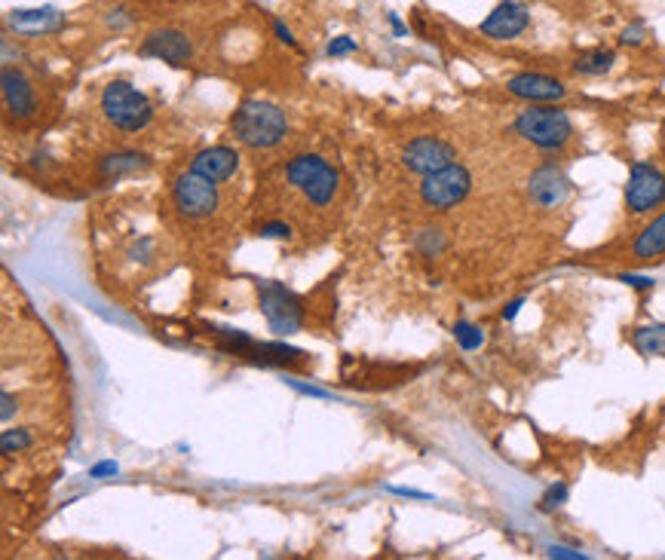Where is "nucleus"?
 Instances as JSON below:
<instances>
[{"mask_svg": "<svg viewBox=\"0 0 665 560\" xmlns=\"http://www.w3.org/2000/svg\"><path fill=\"white\" fill-rule=\"evenodd\" d=\"M616 65V53L613 49H586V53H580L577 56V62H574V71L577 74H583V77H604V74H610V68Z\"/></svg>", "mask_w": 665, "mask_h": 560, "instance_id": "19", "label": "nucleus"}, {"mask_svg": "<svg viewBox=\"0 0 665 560\" xmlns=\"http://www.w3.org/2000/svg\"><path fill=\"white\" fill-rule=\"evenodd\" d=\"M7 25L22 34H43V31H59L65 25V13L56 7H37V10H13L7 13Z\"/></svg>", "mask_w": 665, "mask_h": 560, "instance_id": "16", "label": "nucleus"}, {"mask_svg": "<svg viewBox=\"0 0 665 560\" xmlns=\"http://www.w3.org/2000/svg\"><path fill=\"white\" fill-rule=\"evenodd\" d=\"M515 132L540 150H561L574 138V123L561 108H528L515 117Z\"/></svg>", "mask_w": 665, "mask_h": 560, "instance_id": "4", "label": "nucleus"}, {"mask_svg": "<svg viewBox=\"0 0 665 560\" xmlns=\"http://www.w3.org/2000/svg\"><path fill=\"white\" fill-rule=\"evenodd\" d=\"M190 169L206 175L215 184H224V181H230L236 175V169H240V154H236L233 147H224V144L206 147V150H200V154L194 157Z\"/></svg>", "mask_w": 665, "mask_h": 560, "instance_id": "15", "label": "nucleus"}, {"mask_svg": "<svg viewBox=\"0 0 665 560\" xmlns=\"http://www.w3.org/2000/svg\"><path fill=\"white\" fill-rule=\"evenodd\" d=\"M141 56H151V59H160V62H169L175 68L187 65L190 56H194V46H190L187 34L175 31V28H163V31H154L145 37L138 49Z\"/></svg>", "mask_w": 665, "mask_h": 560, "instance_id": "12", "label": "nucleus"}, {"mask_svg": "<svg viewBox=\"0 0 665 560\" xmlns=\"http://www.w3.org/2000/svg\"><path fill=\"white\" fill-rule=\"evenodd\" d=\"M273 31H276V37H279L282 43H289V46H295V37H292V31H289V28H285V25H282L279 19L273 22Z\"/></svg>", "mask_w": 665, "mask_h": 560, "instance_id": "37", "label": "nucleus"}, {"mask_svg": "<svg viewBox=\"0 0 665 560\" xmlns=\"http://www.w3.org/2000/svg\"><path fill=\"white\" fill-rule=\"evenodd\" d=\"M454 340H457L460 349L475 352V349L485 346V331L479 325H472V322H457L454 325Z\"/></svg>", "mask_w": 665, "mask_h": 560, "instance_id": "22", "label": "nucleus"}, {"mask_svg": "<svg viewBox=\"0 0 665 560\" xmlns=\"http://www.w3.org/2000/svg\"><path fill=\"white\" fill-rule=\"evenodd\" d=\"M230 129L236 135V141H243L252 150H267L276 147L285 135H289V120H285V111L270 105V101H243L240 108L230 117Z\"/></svg>", "mask_w": 665, "mask_h": 560, "instance_id": "1", "label": "nucleus"}, {"mask_svg": "<svg viewBox=\"0 0 665 560\" xmlns=\"http://www.w3.org/2000/svg\"><path fill=\"white\" fill-rule=\"evenodd\" d=\"M289 386H292L295 392H301V395H310V398H328V392H325V389L310 386V383H301V380H289Z\"/></svg>", "mask_w": 665, "mask_h": 560, "instance_id": "32", "label": "nucleus"}, {"mask_svg": "<svg viewBox=\"0 0 665 560\" xmlns=\"http://www.w3.org/2000/svg\"><path fill=\"white\" fill-rule=\"evenodd\" d=\"M151 248H154V239H148V236H145V239H138V242L132 245V251H129V254H132V261H148Z\"/></svg>", "mask_w": 665, "mask_h": 560, "instance_id": "30", "label": "nucleus"}, {"mask_svg": "<svg viewBox=\"0 0 665 560\" xmlns=\"http://www.w3.org/2000/svg\"><path fill=\"white\" fill-rule=\"evenodd\" d=\"M567 496H570V487H567L564 481H555L552 487H546V493L540 496L537 508H540L543 515H552V512H558V508L567 502Z\"/></svg>", "mask_w": 665, "mask_h": 560, "instance_id": "23", "label": "nucleus"}, {"mask_svg": "<svg viewBox=\"0 0 665 560\" xmlns=\"http://www.w3.org/2000/svg\"><path fill=\"white\" fill-rule=\"evenodd\" d=\"M0 401H4V411H0V417H4V423H10L13 414H16V398L10 392H4V395H0Z\"/></svg>", "mask_w": 665, "mask_h": 560, "instance_id": "34", "label": "nucleus"}, {"mask_svg": "<svg viewBox=\"0 0 665 560\" xmlns=\"http://www.w3.org/2000/svg\"><path fill=\"white\" fill-rule=\"evenodd\" d=\"M662 202H665V175L647 160L632 163L626 181V209L632 215H644L659 209Z\"/></svg>", "mask_w": 665, "mask_h": 560, "instance_id": "8", "label": "nucleus"}, {"mask_svg": "<svg viewBox=\"0 0 665 560\" xmlns=\"http://www.w3.org/2000/svg\"><path fill=\"white\" fill-rule=\"evenodd\" d=\"M402 163L408 172L414 175H433L451 163H457V150L445 141V138H436V135H420L414 141H408V147L402 150Z\"/></svg>", "mask_w": 665, "mask_h": 560, "instance_id": "9", "label": "nucleus"}, {"mask_svg": "<svg viewBox=\"0 0 665 560\" xmlns=\"http://www.w3.org/2000/svg\"><path fill=\"white\" fill-rule=\"evenodd\" d=\"M172 199L184 218H209L218 209V184L194 169H187L175 178Z\"/></svg>", "mask_w": 665, "mask_h": 560, "instance_id": "7", "label": "nucleus"}, {"mask_svg": "<svg viewBox=\"0 0 665 560\" xmlns=\"http://www.w3.org/2000/svg\"><path fill=\"white\" fill-rule=\"evenodd\" d=\"M570 193H574V184H570V178L552 163L540 166L528 178V196L537 209H558V206H564Z\"/></svg>", "mask_w": 665, "mask_h": 560, "instance_id": "10", "label": "nucleus"}, {"mask_svg": "<svg viewBox=\"0 0 665 560\" xmlns=\"http://www.w3.org/2000/svg\"><path fill=\"white\" fill-rule=\"evenodd\" d=\"M635 258L641 261V264H653V261H659L662 254H665V212L659 215V218H653L644 230H641V236L635 239Z\"/></svg>", "mask_w": 665, "mask_h": 560, "instance_id": "17", "label": "nucleus"}, {"mask_svg": "<svg viewBox=\"0 0 665 560\" xmlns=\"http://www.w3.org/2000/svg\"><path fill=\"white\" fill-rule=\"evenodd\" d=\"M445 245H448V239L439 227H426L414 236V248L423 254V258H439V254L445 251Z\"/></svg>", "mask_w": 665, "mask_h": 560, "instance_id": "21", "label": "nucleus"}, {"mask_svg": "<svg viewBox=\"0 0 665 560\" xmlns=\"http://www.w3.org/2000/svg\"><path fill=\"white\" fill-rule=\"evenodd\" d=\"M120 472V466L114 463V460H105V463H95L92 469H89V478H95V481H105V478H114Z\"/></svg>", "mask_w": 665, "mask_h": 560, "instance_id": "28", "label": "nucleus"}, {"mask_svg": "<svg viewBox=\"0 0 665 560\" xmlns=\"http://www.w3.org/2000/svg\"><path fill=\"white\" fill-rule=\"evenodd\" d=\"M0 444H4V453H19V450L31 447L34 438H31L28 429H4V435H0Z\"/></svg>", "mask_w": 665, "mask_h": 560, "instance_id": "24", "label": "nucleus"}, {"mask_svg": "<svg viewBox=\"0 0 665 560\" xmlns=\"http://www.w3.org/2000/svg\"><path fill=\"white\" fill-rule=\"evenodd\" d=\"M644 37H647V28H644V22H635V25L623 28V34H620V43H626V46H638V43H644Z\"/></svg>", "mask_w": 665, "mask_h": 560, "instance_id": "27", "label": "nucleus"}, {"mask_svg": "<svg viewBox=\"0 0 665 560\" xmlns=\"http://www.w3.org/2000/svg\"><path fill=\"white\" fill-rule=\"evenodd\" d=\"M472 190V175L466 166L460 163H451L433 175H426L423 184H420V199L426 202L430 209L436 212H448L454 206H460V202L469 196Z\"/></svg>", "mask_w": 665, "mask_h": 560, "instance_id": "6", "label": "nucleus"}, {"mask_svg": "<svg viewBox=\"0 0 665 560\" xmlns=\"http://www.w3.org/2000/svg\"><path fill=\"white\" fill-rule=\"evenodd\" d=\"M151 166V160L145 154H135V150H126V154H108L99 163L102 178H123V175H135L145 172Z\"/></svg>", "mask_w": 665, "mask_h": 560, "instance_id": "18", "label": "nucleus"}, {"mask_svg": "<svg viewBox=\"0 0 665 560\" xmlns=\"http://www.w3.org/2000/svg\"><path fill=\"white\" fill-rule=\"evenodd\" d=\"M521 307H525V297H515V300H509L506 307H503V322H512V319H518Z\"/></svg>", "mask_w": 665, "mask_h": 560, "instance_id": "33", "label": "nucleus"}, {"mask_svg": "<svg viewBox=\"0 0 665 560\" xmlns=\"http://www.w3.org/2000/svg\"><path fill=\"white\" fill-rule=\"evenodd\" d=\"M261 239H292V227L285 221H267L261 224Z\"/></svg>", "mask_w": 665, "mask_h": 560, "instance_id": "26", "label": "nucleus"}, {"mask_svg": "<svg viewBox=\"0 0 665 560\" xmlns=\"http://www.w3.org/2000/svg\"><path fill=\"white\" fill-rule=\"evenodd\" d=\"M549 557H564V560H583L586 554L583 551H574V548H564V545H549L546 548Z\"/></svg>", "mask_w": 665, "mask_h": 560, "instance_id": "31", "label": "nucleus"}, {"mask_svg": "<svg viewBox=\"0 0 665 560\" xmlns=\"http://www.w3.org/2000/svg\"><path fill=\"white\" fill-rule=\"evenodd\" d=\"M531 25V13L528 7L521 4V0H503V4H497L488 19L479 25V31L491 40H515L518 34H525Z\"/></svg>", "mask_w": 665, "mask_h": 560, "instance_id": "11", "label": "nucleus"}, {"mask_svg": "<svg viewBox=\"0 0 665 560\" xmlns=\"http://www.w3.org/2000/svg\"><path fill=\"white\" fill-rule=\"evenodd\" d=\"M506 89L515 98L534 101V105H549V101H561L567 95V86L549 74H537V71H521L515 77H509Z\"/></svg>", "mask_w": 665, "mask_h": 560, "instance_id": "13", "label": "nucleus"}, {"mask_svg": "<svg viewBox=\"0 0 665 560\" xmlns=\"http://www.w3.org/2000/svg\"><path fill=\"white\" fill-rule=\"evenodd\" d=\"M285 178H289V184L307 202H313V206H328V202L338 196V187H341V175L316 154H301V157L289 160V166H285Z\"/></svg>", "mask_w": 665, "mask_h": 560, "instance_id": "3", "label": "nucleus"}, {"mask_svg": "<svg viewBox=\"0 0 665 560\" xmlns=\"http://www.w3.org/2000/svg\"><path fill=\"white\" fill-rule=\"evenodd\" d=\"M632 346L644 355V359H662V355H665V322L635 328Z\"/></svg>", "mask_w": 665, "mask_h": 560, "instance_id": "20", "label": "nucleus"}, {"mask_svg": "<svg viewBox=\"0 0 665 560\" xmlns=\"http://www.w3.org/2000/svg\"><path fill=\"white\" fill-rule=\"evenodd\" d=\"M102 114L108 117L111 126H117L123 132H138L151 123L154 105L145 92H138L126 80H114L102 92Z\"/></svg>", "mask_w": 665, "mask_h": 560, "instance_id": "2", "label": "nucleus"}, {"mask_svg": "<svg viewBox=\"0 0 665 560\" xmlns=\"http://www.w3.org/2000/svg\"><path fill=\"white\" fill-rule=\"evenodd\" d=\"M258 303H261V313H264L270 331L279 337L295 334L304 322V307H301L298 294L276 279H267L258 285Z\"/></svg>", "mask_w": 665, "mask_h": 560, "instance_id": "5", "label": "nucleus"}, {"mask_svg": "<svg viewBox=\"0 0 665 560\" xmlns=\"http://www.w3.org/2000/svg\"><path fill=\"white\" fill-rule=\"evenodd\" d=\"M390 25H393V34H396V37H408V28L402 25V19H399L396 13H390Z\"/></svg>", "mask_w": 665, "mask_h": 560, "instance_id": "38", "label": "nucleus"}, {"mask_svg": "<svg viewBox=\"0 0 665 560\" xmlns=\"http://www.w3.org/2000/svg\"><path fill=\"white\" fill-rule=\"evenodd\" d=\"M390 493H396V496H408V499H433L430 493H423V490H411V487H387Z\"/></svg>", "mask_w": 665, "mask_h": 560, "instance_id": "35", "label": "nucleus"}, {"mask_svg": "<svg viewBox=\"0 0 665 560\" xmlns=\"http://www.w3.org/2000/svg\"><path fill=\"white\" fill-rule=\"evenodd\" d=\"M356 53V40L353 37H335L328 46H325V56L328 59H341V56H353Z\"/></svg>", "mask_w": 665, "mask_h": 560, "instance_id": "25", "label": "nucleus"}, {"mask_svg": "<svg viewBox=\"0 0 665 560\" xmlns=\"http://www.w3.org/2000/svg\"><path fill=\"white\" fill-rule=\"evenodd\" d=\"M0 83H4V105L10 111V117L16 120H31L34 111H37V98H34V86L28 83V77L16 68H4V77H0Z\"/></svg>", "mask_w": 665, "mask_h": 560, "instance_id": "14", "label": "nucleus"}, {"mask_svg": "<svg viewBox=\"0 0 665 560\" xmlns=\"http://www.w3.org/2000/svg\"><path fill=\"white\" fill-rule=\"evenodd\" d=\"M132 19H129V13L126 10H111V16H108V25L111 28H126Z\"/></svg>", "mask_w": 665, "mask_h": 560, "instance_id": "36", "label": "nucleus"}, {"mask_svg": "<svg viewBox=\"0 0 665 560\" xmlns=\"http://www.w3.org/2000/svg\"><path fill=\"white\" fill-rule=\"evenodd\" d=\"M620 282H626L629 288H635V291H650L656 282L650 279V276H635V273H626V276H620Z\"/></svg>", "mask_w": 665, "mask_h": 560, "instance_id": "29", "label": "nucleus"}]
</instances>
